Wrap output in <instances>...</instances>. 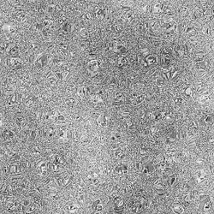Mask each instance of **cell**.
I'll return each instance as SVG.
<instances>
[{
  "label": "cell",
  "instance_id": "obj_1",
  "mask_svg": "<svg viewBox=\"0 0 214 214\" xmlns=\"http://www.w3.org/2000/svg\"><path fill=\"white\" fill-rule=\"evenodd\" d=\"M176 24L174 21L173 19H170V17L167 20L164 21V30L167 33H171L176 30Z\"/></svg>",
  "mask_w": 214,
  "mask_h": 214
},
{
  "label": "cell",
  "instance_id": "obj_2",
  "mask_svg": "<svg viewBox=\"0 0 214 214\" xmlns=\"http://www.w3.org/2000/svg\"><path fill=\"white\" fill-rule=\"evenodd\" d=\"M122 16H123L124 18L129 21H130V22H132V21L134 20V11H133L131 9L122 8Z\"/></svg>",
  "mask_w": 214,
  "mask_h": 214
},
{
  "label": "cell",
  "instance_id": "obj_3",
  "mask_svg": "<svg viewBox=\"0 0 214 214\" xmlns=\"http://www.w3.org/2000/svg\"><path fill=\"white\" fill-rule=\"evenodd\" d=\"M99 63L97 60H91L87 63V68L90 72H92V71H97L99 70Z\"/></svg>",
  "mask_w": 214,
  "mask_h": 214
},
{
  "label": "cell",
  "instance_id": "obj_4",
  "mask_svg": "<svg viewBox=\"0 0 214 214\" xmlns=\"http://www.w3.org/2000/svg\"><path fill=\"white\" fill-rule=\"evenodd\" d=\"M95 16L98 20L102 21L105 19V17L106 16V10L103 8H99L98 10L95 11Z\"/></svg>",
  "mask_w": 214,
  "mask_h": 214
},
{
  "label": "cell",
  "instance_id": "obj_5",
  "mask_svg": "<svg viewBox=\"0 0 214 214\" xmlns=\"http://www.w3.org/2000/svg\"><path fill=\"white\" fill-rule=\"evenodd\" d=\"M185 33L190 37H194L196 34H197V31H196V29L193 28V27H188L185 30Z\"/></svg>",
  "mask_w": 214,
  "mask_h": 214
},
{
  "label": "cell",
  "instance_id": "obj_6",
  "mask_svg": "<svg viewBox=\"0 0 214 214\" xmlns=\"http://www.w3.org/2000/svg\"><path fill=\"white\" fill-rule=\"evenodd\" d=\"M62 30L64 31L65 33H69L72 31V26H71V24L69 21H64L62 25Z\"/></svg>",
  "mask_w": 214,
  "mask_h": 214
},
{
  "label": "cell",
  "instance_id": "obj_7",
  "mask_svg": "<svg viewBox=\"0 0 214 214\" xmlns=\"http://www.w3.org/2000/svg\"><path fill=\"white\" fill-rule=\"evenodd\" d=\"M149 27H150V29H151L152 32L158 31V29L159 28L158 21H155V20H152L151 21H150V22H149Z\"/></svg>",
  "mask_w": 214,
  "mask_h": 214
},
{
  "label": "cell",
  "instance_id": "obj_8",
  "mask_svg": "<svg viewBox=\"0 0 214 214\" xmlns=\"http://www.w3.org/2000/svg\"><path fill=\"white\" fill-rule=\"evenodd\" d=\"M115 51L117 53H119V54H124L125 52L127 51V49L124 47L122 45H116L115 46Z\"/></svg>",
  "mask_w": 214,
  "mask_h": 214
},
{
  "label": "cell",
  "instance_id": "obj_9",
  "mask_svg": "<svg viewBox=\"0 0 214 214\" xmlns=\"http://www.w3.org/2000/svg\"><path fill=\"white\" fill-rule=\"evenodd\" d=\"M162 9H163V5L160 3H157L156 4H154L153 7H152V12L156 14L161 13L162 12Z\"/></svg>",
  "mask_w": 214,
  "mask_h": 214
},
{
  "label": "cell",
  "instance_id": "obj_10",
  "mask_svg": "<svg viewBox=\"0 0 214 214\" xmlns=\"http://www.w3.org/2000/svg\"><path fill=\"white\" fill-rule=\"evenodd\" d=\"M93 18V16L90 13V12H87V13L83 14L82 16V21H87V22H88V21H92Z\"/></svg>",
  "mask_w": 214,
  "mask_h": 214
},
{
  "label": "cell",
  "instance_id": "obj_11",
  "mask_svg": "<svg viewBox=\"0 0 214 214\" xmlns=\"http://www.w3.org/2000/svg\"><path fill=\"white\" fill-rule=\"evenodd\" d=\"M204 58H205V53L202 52V51H198L194 56V59H195L196 62H201V61H203Z\"/></svg>",
  "mask_w": 214,
  "mask_h": 214
},
{
  "label": "cell",
  "instance_id": "obj_12",
  "mask_svg": "<svg viewBox=\"0 0 214 214\" xmlns=\"http://www.w3.org/2000/svg\"><path fill=\"white\" fill-rule=\"evenodd\" d=\"M179 13L181 16H186L189 13V8L188 6H182L179 9Z\"/></svg>",
  "mask_w": 214,
  "mask_h": 214
},
{
  "label": "cell",
  "instance_id": "obj_13",
  "mask_svg": "<svg viewBox=\"0 0 214 214\" xmlns=\"http://www.w3.org/2000/svg\"><path fill=\"white\" fill-rule=\"evenodd\" d=\"M145 60L147 61L148 64H152V63H154L155 62H156V58L152 55H148L146 58V59Z\"/></svg>",
  "mask_w": 214,
  "mask_h": 214
},
{
  "label": "cell",
  "instance_id": "obj_14",
  "mask_svg": "<svg viewBox=\"0 0 214 214\" xmlns=\"http://www.w3.org/2000/svg\"><path fill=\"white\" fill-rule=\"evenodd\" d=\"M111 30L114 32V33H120L122 31V27L118 25V24H113L111 26Z\"/></svg>",
  "mask_w": 214,
  "mask_h": 214
},
{
  "label": "cell",
  "instance_id": "obj_15",
  "mask_svg": "<svg viewBox=\"0 0 214 214\" xmlns=\"http://www.w3.org/2000/svg\"><path fill=\"white\" fill-rule=\"evenodd\" d=\"M203 33L206 34V35H212L213 33V29L211 27H206L203 29Z\"/></svg>",
  "mask_w": 214,
  "mask_h": 214
},
{
  "label": "cell",
  "instance_id": "obj_16",
  "mask_svg": "<svg viewBox=\"0 0 214 214\" xmlns=\"http://www.w3.org/2000/svg\"><path fill=\"white\" fill-rule=\"evenodd\" d=\"M80 35L82 37L83 39H86L89 36V33H88L87 28H82V30L80 31Z\"/></svg>",
  "mask_w": 214,
  "mask_h": 214
},
{
  "label": "cell",
  "instance_id": "obj_17",
  "mask_svg": "<svg viewBox=\"0 0 214 214\" xmlns=\"http://www.w3.org/2000/svg\"><path fill=\"white\" fill-rule=\"evenodd\" d=\"M127 63V59L125 58H123V57H122L121 58H119V60H118V66H122V65H124V64H126Z\"/></svg>",
  "mask_w": 214,
  "mask_h": 214
},
{
  "label": "cell",
  "instance_id": "obj_18",
  "mask_svg": "<svg viewBox=\"0 0 214 214\" xmlns=\"http://www.w3.org/2000/svg\"><path fill=\"white\" fill-rule=\"evenodd\" d=\"M161 54H162V57H170V52H169V51L167 50V49H165V48L162 50Z\"/></svg>",
  "mask_w": 214,
  "mask_h": 214
},
{
  "label": "cell",
  "instance_id": "obj_19",
  "mask_svg": "<svg viewBox=\"0 0 214 214\" xmlns=\"http://www.w3.org/2000/svg\"><path fill=\"white\" fill-rule=\"evenodd\" d=\"M66 20H67V19H66V16H64V15H63V16H61L60 19H59V23L60 24H63V22H64V21H66Z\"/></svg>",
  "mask_w": 214,
  "mask_h": 214
},
{
  "label": "cell",
  "instance_id": "obj_20",
  "mask_svg": "<svg viewBox=\"0 0 214 214\" xmlns=\"http://www.w3.org/2000/svg\"><path fill=\"white\" fill-rule=\"evenodd\" d=\"M45 23H46V25L47 26V27H52L53 26V21H51L46 20L45 21Z\"/></svg>",
  "mask_w": 214,
  "mask_h": 214
}]
</instances>
